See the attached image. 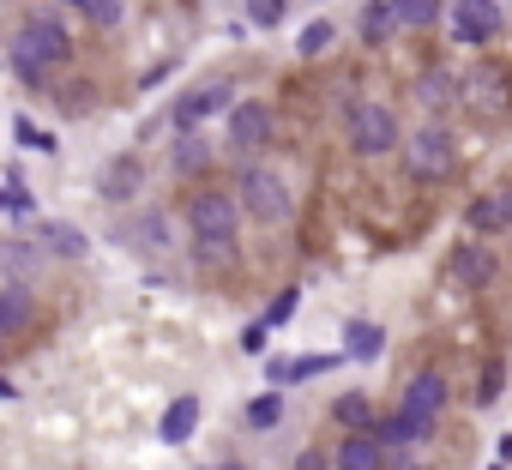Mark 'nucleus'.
<instances>
[{
  "instance_id": "obj_29",
  "label": "nucleus",
  "mask_w": 512,
  "mask_h": 470,
  "mask_svg": "<svg viewBox=\"0 0 512 470\" xmlns=\"http://www.w3.org/2000/svg\"><path fill=\"white\" fill-rule=\"evenodd\" d=\"M67 7H79L91 25H103V31H115L121 19H127V0H67Z\"/></svg>"
},
{
  "instance_id": "obj_2",
  "label": "nucleus",
  "mask_w": 512,
  "mask_h": 470,
  "mask_svg": "<svg viewBox=\"0 0 512 470\" xmlns=\"http://www.w3.org/2000/svg\"><path fill=\"white\" fill-rule=\"evenodd\" d=\"M344 139H350V151H356V157H368V163H374V157H398L410 133L398 127V109H392V103H374V97H368V103H356V109H350Z\"/></svg>"
},
{
  "instance_id": "obj_12",
  "label": "nucleus",
  "mask_w": 512,
  "mask_h": 470,
  "mask_svg": "<svg viewBox=\"0 0 512 470\" xmlns=\"http://www.w3.org/2000/svg\"><path fill=\"white\" fill-rule=\"evenodd\" d=\"M410 97H416V109L428 115V121H440L446 109H458V79L440 67V61H428L422 73H416V85H410Z\"/></svg>"
},
{
  "instance_id": "obj_32",
  "label": "nucleus",
  "mask_w": 512,
  "mask_h": 470,
  "mask_svg": "<svg viewBox=\"0 0 512 470\" xmlns=\"http://www.w3.org/2000/svg\"><path fill=\"white\" fill-rule=\"evenodd\" d=\"M296 302H302V290H278V296H272V308H266V326H272V332H278V326H290V320H296Z\"/></svg>"
},
{
  "instance_id": "obj_17",
  "label": "nucleus",
  "mask_w": 512,
  "mask_h": 470,
  "mask_svg": "<svg viewBox=\"0 0 512 470\" xmlns=\"http://www.w3.org/2000/svg\"><path fill=\"white\" fill-rule=\"evenodd\" d=\"M398 31H404V25H398V13H392V0H362V13H356V37H362L368 49H386Z\"/></svg>"
},
{
  "instance_id": "obj_20",
  "label": "nucleus",
  "mask_w": 512,
  "mask_h": 470,
  "mask_svg": "<svg viewBox=\"0 0 512 470\" xmlns=\"http://www.w3.org/2000/svg\"><path fill=\"white\" fill-rule=\"evenodd\" d=\"M193 428H199V398H193V392H181V398L163 410L157 434H163V446H187V440H193Z\"/></svg>"
},
{
  "instance_id": "obj_34",
  "label": "nucleus",
  "mask_w": 512,
  "mask_h": 470,
  "mask_svg": "<svg viewBox=\"0 0 512 470\" xmlns=\"http://www.w3.org/2000/svg\"><path fill=\"white\" fill-rule=\"evenodd\" d=\"M266 338H272L266 320H260V326H247V332H241V350H247V356H266Z\"/></svg>"
},
{
  "instance_id": "obj_15",
  "label": "nucleus",
  "mask_w": 512,
  "mask_h": 470,
  "mask_svg": "<svg viewBox=\"0 0 512 470\" xmlns=\"http://www.w3.org/2000/svg\"><path fill=\"white\" fill-rule=\"evenodd\" d=\"M121 235H127V242H133L145 260H163V254H175V248H169V217H163V211H139V217H133Z\"/></svg>"
},
{
  "instance_id": "obj_7",
  "label": "nucleus",
  "mask_w": 512,
  "mask_h": 470,
  "mask_svg": "<svg viewBox=\"0 0 512 470\" xmlns=\"http://www.w3.org/2000/svg\"><path fill=\"white\" fill-rule=\"evenodd\" d=\"M446 31H452V43H464V49H488V43H500V31H506V7H500V0H452Z\"/></svg>"
},
{
  "instance_id": "obj_38",
  "label": "nucleus",
  "mask_w": 512,
  "mask_h": 470,
  "mask_svg": "<svg viewBox=\"0 0 512 470\" xmlns=\"http://www.w3.org/2000/svg\"><path fill=\"white\" fill-rule=\"evenodd\" d=\"M13 398H19V392H13V380H0V404H13Z\"/></svg>"
},
{
  "instance_id": "obj_1",
  "label": "nucleus",
  "mask_w": 512,
  "mask_h": 470,
  "mask_svg": "<svg viewBox=\"0 0 512 470\" xmlns=\"http://www.w3.org/2000/svg\"><path fill=\"white\" fill-rule=\"evenodd\" d=\"M67 61H73V37H67V25L49 19V13H31L25 31L13 37V73L31 79V85H43V79L61 73Z\"/></svg>"
},
{
  "instance_id": "obj_18",
  "label": "nucleus",
  "mask_w": 512,
  "mask_h": 470,
  "mask_svg": "<svg viewBox=\"0 0 512 470\" xmlns=\"http://www.w3.org/2000/svg\"><path fill=\"white\" fill-rule=\"evenodd\" d=\"M31 242H37L49 260H85V254H91L85 229H73V223H37V235H31Z\"/></svg>"
},
{
  "instance_id": "obj_25",
  "label": "nucleus",
  "mask_w": 512,
  "mask_h": 470,
  "mask_svg": "<svg viewBox=\"0 0 512 470\" xmlns=\"http://www.w3.org/2000/svg\"><path fill=\"white\" fill-rule=\"evenodd\" d=\"M464 223H470V235H488V242H494V235H506V223H500V199H494V193H476L470 211H464Z\"/></svg>"
},
{
  "instance_id": "obj_5",
  "label": "nucleus",
  "mask_w": 512,
  "mask_h": 470,
  "mask_svg": "<svg viewBox=\"0 0 512 470\" xmlns=\"http://www.w3.org/2000/svg\"><path fill=\"white\" fill-rule=\"evenodd\" d=\"M187 229L193 242H241V199L223 187H199L187 199Z\"/></svg>"
},
{
  "instance_id": "obj_11",
  "label": "nucleus",
  "mask_w": 512,
  "mask_h": 470,
  "mask_svg": "<svg viewBox=\"0 0 512 470\" xmlns=\"http://www.w3.org/2000/svg\"><path fill=\"white\" fill-rule=\"evenodd\" d=\"M374 434H380V446H386V452H392V464H398V458H404V446H428V440L440 434V422L410 416L404 404H392V410L380 416V428H374Z\"/></svg>"
},
{
  "instance_id": "obj_10",
  "label": "nucleus",
  "mask_w": 512,
  "mask_h": 470,
  "mask_svg": "<svg viewBox=\"0 0 512 470\" xmlns=\"http://www.w3.org/2000/svg\"><path fill=\"white\" fill-rule=\"evenodd\" d=\"M398 404H404L410 416H428V422H440V416H446V404H452V380H446L440 368H416V374L404 380Z\"/></svg>"
},
{
  "instance_id": "obj_30",
  "label": "nucleus",
  "mask_w": 512,
  "mask_h": 470,
  "mask_svg": "<svg viewBox=\"0 0 512 470\" xmlns=\"http://www.w3.org/2000/svg\"><path fill=\"white\" fill-rule=\"evenodd\" d=\"M332 37H338V25H332V19H314V25L296 37V55H302V61H314V55H326V49H332Z\"/></svg>"
},
{
  "instance_id": "obj_21",
  "label": "nucleus",
  "mask_w": 512,
  "mask_h": 470,
  "mask_svg": "<svg viewBox=\"0 0 512 470\" xmlns=\"http://www.w3.org/2000/svg\"><path fill=\"white\" fill-rule=\"evenodd\" d=\"M43 260H49V254H43L37 242H0V272H7L19 290H25V284L43 272Z\"/></svg>"
},
{
  "instance_id": "obj_3",
  "label": "nucleus",
  "mask_w": 512,
  "mask_h": 470,
  "mask_svg": "<svg viewBox=\"0 0 512 470\" xmlns=\"http://www.w3.org/2000/svg\"><path fill=\"white\" fill-rule=\"evenodd\" d=\"M404 175L422 181V187H440L458 175V139L440 127V121H422L410 139H404Z\"/></svg>"
},
{
  "instance_id": "obj_35",
  "label": "nucleus",
  "mask_w": 512,
  "mask_h": 470,
  "mask_svg": "<svg viewBox=\"0 0 512 470\" xmlns=\"http://www.w3.org/2000/svg\"><path fill=\"white\" fill-rule=\"evenodd\" d=\"M37 199L25 193V187H0V211H31Z\"/></svg>"
},
{
  "instance_id": "obj_6",
  "label": "nucleus",
  "mask_w": 512,
  "mask_h": 470,
  "mask_svg": "<svg viewBox=\"0 0 512 470\" xmlns=\"http://www.w3.org/2000/svg\"><path fill=\"white\" fill-rule=\"evenodd\" d=\"M458 109H470L476 121H500L512 109V85L494 61H476L464 79H458Z\"/></svg>"
},
{
  "instance_id": "obj_24",
  "label": "nucleus",
  "mask_w": 512,
  "mask_h": 470,
  "mask_svg": "<svg viewBox=\"0 0 512 470\" xmlns=\"http://www.w3.org/2000/svg\"><path fill=\"white\" fill-rule=\"evenodd\" d=\"M392 13H398L404 31H434V25H446L452 0H392Z\"/></svg>"
},
{
  "instance_id": "obj_22",
  "label": "nucleus",
  "mask_w": 512,
  "mask_h": 470,
  "mask_svg": "<svg viewBox=\"0 0 512 470\" xmlns=\"http://www.w3.org/2000/svg\"><path fill=\"white\" fill-rule=\"evenodd\" d=\"M31 320H37V302H31V290L7 284V290H0V338H19V332H31Z\"/></svg>"
},
{
  "instance_id": "obj_31",
  "label": "nucleus",
  "mask_w": 512,
  "mask_h": 470,
  "mask_svg": "<svg viewBox=\"0 0 512 470\" xmlns=\"http://www.w3.org/2000/svg\"><path fill=\"white\" fill-rule=\"evenodd\" d=\"M241 254V242H193V260L199 266H229Z\"/></svg>"
},
{
  "instance_id": "obj_19",
  "label": "nucleus",
  "mask_w": 512,
  "mask_h": 470,
  "mask_svg": "<svg viewBox=\"0 0 512 470\" xmlns=\"http://www.w3.org/2000/svg\"><path fill=\"white\" fill-rule=\"evenodd\" d=\"M332 422H338L344 434H374V428H380V410H374L368 392H344V398H332Z\"/></svg>"
},
{
  "instance_id": "obj_37",
  "label": "nucleus",
  "mask_w": 512,
  "mask_h": 470,
  "mask_svg": "<svg viewBox=\"0 0 512 470\" xmlns=\"http://www.w3.org/2000/svg\"><path fill=\"white\" fill-rule=\"evenodd\" d=\"M494 199H500V223H506V235H512V187H494Z\"/></svg>"
},
{
  "instance_id": "obj_39",
  "label": "nucleus",
  "mask_w": 512,
  "mask_h": 470,
  "mask_svg": "<svg viewBox=\"0 0 512 470\" xmlns=\"http://www.w3.org/2000/svg\"><path fill=\"white\" fill-rule=\"evenodd\" d=\"M410 470H434V464H410Z\"/></svg>"
},
{
  "instance_id": "obj_36",
  "label": "nucleus",
  "mask_w": 512,
  "mask_h": 470,
  "mask_svg": "<svg viewBox=\"0 0 512 470\" xmlns=\"http://www.w3.org/2000/svg\"><path fill=\"white\" fill-rule=\"evenodd\" d=\"M296 470H332V452H320V446H308V452L296 458Z\"/></svg>"
},
{
  "instance_id": "obj_14",
  "label": "nucleus",
  "mask_w": 512,
  "mask_h": 470,
  "mask_svg": "<svg viewBox=\"0 0 512 470\" xmlns=\"http://www.w3.org/2000/svg\"><path fill=\"white\" fill-rule=\"evenodd\" d=\"M392 452L380 446V434H344L332 446V470H386Z\"/></svg>"
},
{
  "instance_id": "obj_26",
  "label": "nucleus",
  "mask_w": 512,
  "mask_h": 470,
  "mask_svg": "<svg viewBox=\"0 0 512 470\" xmlns=\"http://www.w3.org/2000/svg\"><path fill=\"white\" fill-rule=\"evenodd\" d=\"M278 422H284V392H278V386H266L260 398L247 404V428H253V434H266V428H278Z\"/></svg>"
},
{
  "instance_id": "obj_8",
  "label": "nucleus",
  "mask_w": 512,
  "mask_h": 470,
  "mask_svg": "<svg viewBox=\"0 0 512 470\" xmlns=\"http://www.w3.org/2000/svg\"><path fill=\"white\" fill-rule=\"evenodd\" d=\"M241 97H235V85L229 79H205V85H193V91H181L175 97V109H169V127L175 133H199L217 109H235Z\"/></svg>"
},
{
  "instance_id": "obj_13",
  "label": "nucleus",
  "mask_w": 512,
  "mask_h": 470,
  "mask_svg": "<svg viewBox=\"0 0 512 470\" xmlns=\"http://www.w3.org/2000/svg\"><path fill=\"white\" fill-rule=\"evenodd\" d=\"M446 272H452V284H464V290H488V284L500 278V260H494L482 242H458V248L446 254Z\"/></svg>"
},
{
  "instance_id": "obj_28",
  "label": "nucleus",
  "mask_w": 512,
  "mask_h": 470,
  "mask_svg": "<svg viewBox=\"0 0 512 470\" xmlns=\"http://www.w3.org/2000/svg\"><path fill=\"white\" fill-rule=\"evenodd\" d=\"M241 7H247V25L253 31H278L290 19V0H241Z\"/></svg>"
},
{
  "instance_id": "obj_16",
  "label": "nucleus",
  "mask_w": 512,
  "mask_h": 470,
  "mask_svg": "<svg viewBox=\"0 0 512 470\" xmlns=\"http://www.w3.org/2000/svg\"><path fill=\"white\" fill-rule=\"evenodd\" d=\"M103 199L109 205H127V199H139V187H145V163L139 157H109V169H103Z\"/></svg>"
},
{
  "instance_id": "obj_4",
  "label": "nucleus",
  "mask_w": 512,
  "mask_h": 470,
  "mask_svg": "<svg viewBox=\"0 0 512 470\" xmlns=\"http://www.w3.org/2000/svg\"><path fill=\"white\" fill-rule=\"evenodd\" d=\"M235 199H241V217H253V223H290V211H296V193H290V181L278 175V169H266V163H247L241 169V181H235Z\"/></svg>"
},
{
  "instance_id": "obj_33",
  "label": "nucleus",
  "mask_w": 512,
  "mask_h": 470,
  "mask_svg": "<svg viewBox=\"0 0 512 470\" xmlns=\"http://www.w3.org/2000/svg\"><path fill=\"white\" fill-rule=\"evenodd\" d=\"M500 380H506V368H500V362H494V368H482V380H476V404H482V410L500 398Z\"/></svg>"
},
{
  "instance_id": "obj_9",
  "label": "nucleus",
  "mask_w": 512,
  "mask_h": 470,
  "mask_svg": "<svg viewBox=\"0 0 512 470\" xmlns=\"http://www.w3.org/2000/svg\"><path fill=\"white\" fill-rule=\"evenodd\" d=\"M278 139V115H272V103H260V97H241L235 109H229V145L235 151H266Z\"/></svg>"
},
{
  "instance_id": "obj_27",
  "label": "nucleus",
  "mask_w": 512,
  "mask_h": 470,
  "mask_svg": "<svg viewBox=\"0 0 512 470\" xmlns=\"http://www.w3.org/2000/svg\"><path fill=\"white\" fill-rule=\"evenodd\" d=\"M211 163V151H205V139L199 133H175V151H169V169L175 175H193V169H205Z\"/></svg>"
},
{
  "instance_id": "obj_23",
  "label": "nucleus",
  "mask_w": 512,
  "mask_h": 470,
  "mask_svg": "<svg viewBox=\"0 0 512 470\" xmlns=\"http://www.w3.org/2000/svg\"><path fill=\"white\" fill-rule=\"evenodd\" d=\"M386 350V326H374V320H344V356L350 362H374Z\"/></svg>"
}]
</instances>
